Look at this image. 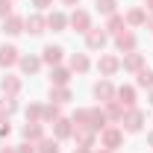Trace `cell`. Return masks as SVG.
Instances as JSON below:
<instances>
[{
    "instance_id": "1",
    "label": "cell",
    "mask_w": 153,
    "mask_h": 153,
    "mask_svg": "<svg viewBox=\"0 0 153 153\" xmlns=\"http://www.w3.org/2000/svg\"><path fill=\"white\" fill-rule=\"evenodd\" d=\"M121 144H124V130L109 124V127L100 133V147H103V150H112V153H115L118 147H121Z\"/></svg>"
},
{
    "instance_id": "8",
    "label": "cell",
    "mask_w": 153,
    "mask_h": 153,
    "mask_svg": "<svg viewBox=\"0 0 153 153\" xmlns=\"http://www.w3.org/2000/svg\"><path fill=\"white\" fill-rule=\"evenodd\" d=\"M97 71H100V76H112V74H118L121 71V59L118 56H100V62H97Z\"/></svg>"
},
{
    "instance_id": "12",
    "label": "cell",
    "mask_w": 153,
    "mask_h": 153,
    "mask_svg": "<svg viewBox=\"0 0 153 153\" xmlns=\"http://www.w3.org/2000/svg\"><path fill=\"white\" fill-rule=\"evenodd\" d=\"M18 59H21V53H18L15 44H0V65H3V68L18 65Z\"/></svg>"
},
{
    "instance_id": "35",
    "label": "cell",
    "mask_w": 153,
    "mask_h": 153,
    "mask_svg": "<svg viewBox=\"0 0 153 153\" xmlns=\"http://www.w3.org/2000/svg\"><path fill=\"white\" fill-rule=\"evenodd\" d=\"M9 133H12V124H9V118H0V138H6Z\"/></svg>"
},
{
    "instance_id": "13",
    "label": "cell",
    "mask_w": 153,
    "mask_h": 153,
    "mask_svg": "<svg viewBox=\"0 0 153 153\" xmlns=\"http://www.w3.org/2000/svg\"><path fill=\"white\" fill-rule=\"evenodd\" d=\"M115 100H118L124 109H133V106H135V88H133V85H121V88H115Z\"/></svg>"
},
{
    "instance_id": "29",
    "label": "cell",
    "mask_w": 153,
    "mask_h": 153,
    "mask_svg": "<svg viewBox=\"0 0 153 153\" xmlns=\"http://www.w3.org/2000/svg\"><path fill=\"white\" fill-rule=\"evenodd\" d=\"M38 153H59V138H41L36 144Z\"/></svg>"
},
{
    "instance_id": "19",
    "label": "cell",
    "mask_w": 153,
    "mask_h": 153,
    "mask_svg": "<svg viewBox=\"0 0 153 153\" xmlns=\"http://www.w3.org/2000/svg\"><path fill=\"white\" fill-rule=\"evenodd\" d=\"M3 33L6 36H21L24 33V18L21 15H9V18L3 21Z\"/></svg>"
},
{
    "instance_id": "25",
    "label": "cell",
    "mask_w": 153,
    "mask_h": 153,
    "mask_svg": "<svg viewBox=\"0 0 153 153\" xmlns=\"http://www.w3.org/2000/svg\"><path fill=\"white\" fill-rule=\"evenodd\" d=\"M50 100L62 106V103H68V100H74V97H71V88H68V85H50Z\"/></svg>"
},
{
    "instance_id": "15",
    "label": "cell",
    "mask_w": 153,
    "mask_h": 153,
    "mask_svg": "<svg viewBox=\"0 0 153 153\" xmlns=\"http://www.w3.org/2000/svg\"><path fill=\"white\" fill-rule=\"evenodd\" d=\"M124 21H127V27H141V24H147V9L144 6H133L124 15Z\"/></svg>"
},
{
    "instance_id": "6",
    "label": "cell",
    "mask_w": 153,
    "mask_h": 153,
    "mask_svg": "<svg viewBox=\"0 0 153 153\" xmlns=\"http://www.w3.org/2000/svg\"><path fill=\"white\" fill-rule=\"evenodd\" d=\"M21 133H24V141H33V144H38V141L44 138V124H41V121H27Z\"/></svg>"
},
{
    "instance_id": "16",
    "label": "cell",
    "mask_w": 153,
    "mask_h": 153,
    "mask_svg": "<svg viewBox=\"0 0 153 153\" xmlns=\"http://www.w3.org/2000/svg\"><path fill=\"white\" fill-rule=\"evenodd\" d=\"M94 97L100 100V103H109V100H115V85L109 82V79H100L94 85Z\"/></svg>"
},
{
    "instance_id": "31",
    "label": "cell",
    "mask_w": 153,
    "mask_h": 153,
    "mask_svg": "<svg viewBox=\"0 0 153 153\" xmlns=\"http://www.w3.org/2000/svg\"><path fill=\"white\" fill-rule=\"evenodd\" d=\"M97 12L106 15V18L115 15V12H118V0H97Z\"/></svg>"
},
{
    "instance_id": "30",
    "label": "cell",
    "mask_w": 153,
    "mask_h": 153,
    "mask_svg": "<svg viewBox=\"0 0 153 153\" xmlns=\"http://www.w3.org/2000/svg\"><path fill=\"white\" fill-rule=\"evenodd\" d=\"M15 109H18V100H15V97H6V94H3V100H0V118H9Z\"/></svg>"
},
{
    "instance_id": "39",
    "label": "cell",
    "mask_w": 153,
    "mask_h": 153,
    "mask_svg": "<svg viewBox=\"0 0 153 153\" xmlns=\"http://www.w3.org/2000/svg\"><path fill=\"white\" fill-rule=\"evenodd\" d=\"M0 153H18V150H15V147H9V144H3V147H0Z\"/></svg>"
},
{
    "instance_id": "23",
    "label": "cell",
    "mask_w": 153,
    "mask_h": 153,
    "mask_svg": "<svg viewBox=\"0 0 153 153\" xmlns=\"http://www.w3.org/2000/svg\"><path fill=\"white\" fill-rule=\"evenodd\" d=\"M59 118H62V106H59V103L41 106V124H56Z\"/></svg>"
},
{
    "instance_id": "22",
    "label": "cell",
    "mask_w": 153,
    "mask_h": 153,
    "mask_svg": "<svg viewBox=\"0 0 153 153\" xmlns=\"http://www.w3.org/2000/svg\"><path fill=\"white\" fill-rule=\"evenodd\" d=\"M103 30H106L109 36L124 33V30H127V21H124V15H118V12H115V15H109V21H106V27H103Z\"/></svg>"
},
{
    "instance_id": "27",
    "label": "cell",
    "mask_w": 153,
    "mask_h": 153,
    "mask_svg": "<svg viewBox=\"0 0 153 153\" xmlns=\"http://www.w3.org/2000/svg\"><path fill=\"white\" fill-rule=\"evenodd\" d=\"M103 109H106V118H109V121H121V118H124V112H127V109H124L118 100H109V103H103Z\"/></svg>"
},
{
    "instance_id": "37",
    "label": "cell",
    "mask_w": 153,
    "mask_h": 153,
    "mask_svg": "<svg viewBox=\"0 0 153 153\" xmlns=\"http://www.w3.org/2000/svg\"><path fill=\"white\" fill-rule=\"evenodd\" d=\"M33 6L36 9H47V6H53V0H33Z\"/></svg>"
},
{
    "instance_id": "45",
    "label": "cell",
    "mask_w": 153,
    "mask_h": 153,
    "mask_svg": "<svg viewBox=\"0 0 153 153\" xmlns=\"http://www.w3.org/2000/svg\"><path fill=\"white\" fill-rule=\"evenodd\" d=\"M97 153H112V150H97Z\"/></svg>"
},
{
    "instance_id": "38",
    "label": "cell",
    "mask_w": 153,
    "mask_h": 153,
    "mask_svg": "<svg viewBox=\"0 0 153 153\" xmlns=\"http://www.w3.org/2000/svg\"><path fill=\"white\" fill-rule=\"evenodd\" d=\"M62 6H79V0H59Z\"/></svg>"
},
{
    "instance_id": "2",
    "label": "cell",
    "mask_w": 153,
    "mask_h": 153,
    "mask_svg": "<svg viewBox=\"0 0 153 153\" xmlns=\"http://www.w3.org/2000/svg\"><path fill=\"white\" fill-rule=\"evenodd\" d=\"M68 27H71L74 33H82V36H85V33L91 30V15H88L85 9H79V6H76L74 12L68 15Z\"/></svg>"
},
{
    "instance_id": "21",
    "label": "cell",
    "mask_w": 153,
    "mask_h": 153,
    "mask_svg": "<svg viewBox=\"0 0 153 153\" xmlns=\"http://www.w3.org/2000/svg\"><path fill=\"white\" fill-rule=\"evenodd\" d=\"M0 88H3V94H6V97H18L21 76H3V79H0Z\"/></svg>"
},
{
    "instance_id": "26",
    "label": "cell",
    "mask_w": 153,
    "mask_h": 153,
    "mask_svg": "<svg viewBox=\"0 0 153 153\" xmlns=\"http://www.w3.org/2000/svg\"><path fill=\"white\" fill-rule=\"evenodd\" d=\"M18 65H21L24 74H38V68H41V56H21Z\"/></svg>"
},
{
    "instance_id": "9",
    "label": "cell",
    "mask_w": 153,
    "mask_h": 153,
    "mask_svg": "<svg viewBox=\"0 0 153 153\" xmlns=\"http://www.w3.org/2000/svg\"><path fill=\"white\" fill-rule=\"evenodd\" d=\"M135 44H138V41H135V33H130V30H124V33L115 36V47H118L121 53H133Z\"/></svg>"
},
{
    "instance_id": "28",
    "label": "cell",
    "mask_w": 153,
    "mask_h": 153,
    "mask_svg": "<svg viewBox=\"0 0 153 153\" xmlns=\"http://www.w3.org/2000/svg\"><path fill=\"white\" fill-rule=\"evenodd\" d=\"M135 82H138V88H153V68H141L138 74H135Z\"/></svg>"
},
{
    "instance_id": "36",
    "label": "cell",
    "mask_w": 153,
    "mask_h": 153,
    "mask_svg": "<svg viewBox=\"0 0 153 153\" xmlns=\"http://www.w3.org/2000/svg\"><path fill=\"white\" fill-rule=\"evenodd\" d=\"M18 153H38V150L33 141H24V144H18Z\"/></svg>"
},
{
    "instance_id": "11",
    "label": "cell",
    "mask_w": 153,
    "mask_h": 153,
    "mask_svg": "<svg viewBox=\"0 0 153 153\" xmlns=\"http://www.w3.org/2000/svg\"><path fill=\"white\" fill-rule=\"evenodd\" d=\"M121 68L124 71H133V74H138L141 68H144V53H124V59H121Z\"/></svg>"
},
{
    "instance_id": "44",
    "label": "cell",
    "mask_w": 153,
    "mask_h": 153,
    "mask_svg": "<svg viewBox=\"0 0 153 153\" xmlns=\"http://www.w3.org/2000/svg\"><path fill=\"white\" fill-rule=\"evenodd\" d=\"M150 106H153V88H150Z\"/></svg>"
},
{
    "instance_id": "7",
    "label": "cell",
    "mask_w": 153,
    "mask_h": 153,
    "mask_svg": "<svg viewBox=\"0 0 153 153\" xmlns=\"http://www.w3.org/2000/svg\"><path fill=\"white\" fill-rule=\"evenodd\" d=\"M47 30V18L44 15H30V18H24V33H30V36H41Z\"/></svg>"
},
{
    "instance_id": "4",
    "label": "cell",
    "mask_w": 153,
    "mask_h": 153,
    "mask_svg": "<svg viewBox=\"0 0 153 153\" xmlns=\"http://www.w3.org/2000/svg\"><path fill=\"white\" fill-rule=\"evenodd\" d=\"M106 41H109V33H106L103 27H91V30L85 33V47H88V50H103Z\"/></svg>"
},
{
    "instance_id": "42",
    "label": "cell",
    "mask_w": 153,
    "mask_h": 153,
    "mask_svg": "<svg viewBox=\"0 0 153 153\" xmlns=\"http://www.w3.org/2000/svg\"><path fill=\"white\" fill-rule=\"evenodd\" d=\"M74 153H91V147H76Z\"/></svg>"
},
{
    "instance_id": "3",
    "label": "cell",
    "mask_w": 153,
    "mask_h": 153,
    "mask_svg": "<svg viewBox=\"0 0 153 153\" xmlns=\"http://www.w3.org/2000/svg\"><path fill=\"white\" fill-rule=\"evenodd\" d=\"M141 127H144V112L135 109V106H133V109H127L124 118H121V130H124V133H138Z\"/></svg>"
},
{
    "instance_id": "41",
    "label": "cell",
    "mask_w": 153,
    "mask_h": 153,
    "mask_svg": "<svg viewBox=\"0 0 153 153\" xmlns=\"http://www.w3.org/2000/svg\"><path fill=\"white\" fill-rule=\"evenodd\" d=\"M144 9H147V12H153V0H144Z\"/></svg>"
},
{
    "instance_id": "24",
    "label": "cell",
    "mask_w": 153,
    "mask_h": 153,
    "mask_svg": "<svg viewBox=\"0 0 153 153\" xmlns=\"http://www.w3.org/2000/svg\"><path fill=\"white\" fill-rule=\"evenodd\" d=\"M65 27H68V15H65V12H50V15H47V30L62 33Z\"/></svg>"
},
{
    "instance_id": "10",
    "label": "cell",
    "mask_w": 153,
    "mask_h": 153,
    "mask_svg": "<svg viewBox=\"0 0 153 153\" xmlns=\"http://www.w3.org/2000/svg\"><path fill=\"white\" fill-rule=\"evenodd\" d=\"M62 56H65V50H62L59 44H47V47L41 50V62L50 65V68H56L59 62H62Z\"/></svg>"
},
{
    "instance_id": "33",
    "label": "cell",
    "mask_w": 153,
    "mask_h": 153,
    "mask_svg": "<svg viewBox=\"0 0 153 153\" xmlns=\"http://www.w3.org/2000/svg\"><path fill=\"white\" fill-rule=\"evenodd\" d=\"M27 121H41V106L38 103H30L27 106Z\"/></svg>"
},
{
    "instance_id": "14",
    "label": "cell",
    "mask_w": 153,
    "mask_h": 153,
    "mask_svg": "<svg viewBox=\"0 0 153 153\" xmlns=\"http://www.w3.org/2000/svg\"><path fill=\"white\" fill-rule=\"evenodd\" d=\"M88 127L94 130V133H103L106 127H109V118H106V109H91V118H88Z\"/></svg>"
},
{
    "instance_id": "34",
    "label": "cell",
    "mask_w": 153,
    "mask_h": 153,
    "mask_svg": "<svg viewBox=\"0 0 153 153\" xmlns=\"http://www.w3.org/2000/svg\"><path fill=\"white\" fill-rule=\"evenodd\" d=\"M9 15H12V0H0V18L6 21Z\"/></svg>"
},
{
    "instance_id": "40",
    "label": "cell",
    "mask_w": 153,
    "mask_h": 153,
    "mask_svg": "<svg viewBox=\"0 0 153 153\" xmlns=\"http://www.w3.org/2000/svg\"><path fill=\"white\" fill-rule=\"evenodd\" d=\"M147 30H150V33H153V12H150V15H147Z\"/></svg>"
},
{
    "instance_id": "5",
    "label": "cell",
    "mask_w": 153,
    "mask_h": 153,
    "mask_svg": "<svg viewBox=\"0 0 153 153\" xmlns=\"http://www.w3.org/2000/svg\"><path fill=\"white\" fill-rule=\"evenodd\" d=\"M71 138L76 141V147H94L97 133L91 127H74V135H71Z\"/></svg>"
},
{
    "instance_id": "32",
    "label": "cell",
    "mask_w": 153,
    "mask_h": 153,
    "mask_svg": "<svg viewBox=\"0 0 153 153\" xmlns=\"http://www.w3.org/2000/svg\"><path fill=\"white\" fill-rule=\"evenodd\" d=\"M88 118H91V109H76L74 112V127H88Z\"/></svg>"
},
{
    "instance_id": "18",
    "label": "cell",
    "mask_w": 153,
    "mask_h": 153,
    "mask_svg": "<svg viewBox=\"0 0 153 153\" xmlns=\"http://www.w3.org/2000/svg\"><path fill=\"white\" fill-rule=\"evenodd\" d=\"M74 135V121H68V118H59L56 124H53V138H71Z\"/></svg>"
},
{
    "instance_id": "17",
    "label": "cell",
    "mask_w": 153,
    "mask_h": 153,
    "mask_svg": "<svg viewBox=\"0 0 153 153\" xmlns=\"http://www.w3.org/2000/svg\"><path fill=\"white\" fill-rule=\"evenodd\" d=\"M68 68H71V74H85L91 68V62H88L85 53H74V56L68 59Z\"/></svg>"
},
{
    "instance_id": "43",
    "label": "cell",
    "mask_w": 153,
    "mask_h": 153,
    "mask_svg": "<svg viewBox=\"0 0 153 153\" xmlns=\"http://www.w3.org/2000/svg\"><path fill=\"white\" fill-rule=\"evenodd\" d=\"M147 144H150V147H153V133H147Z\"/></svg>"
},
{
    "instance_id": "20",
    "label": "cell",
    "mask_w": 153,
    "mask_h": 153,
    "mask_svg": "<svg viewBox=\"0 0 153 153\" xmlns=\"http://www.w3.org/2000/svg\"><path fill=\"white\" fill-rule=\"evenodd\" d=\"M68 82H71V68H62V65L50 68V85H68Z\"/></svg>"
}]
</instances>
